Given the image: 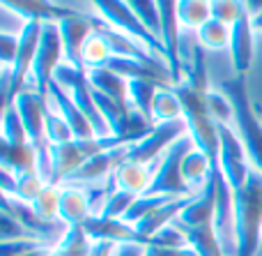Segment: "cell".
I'll list each match as a JSON object with an SVG mask.
<instances>
[{"label":"cell","instance_id":"1","mask_svg":"<svg viewBox=\"0 0 262 256\" xmlns=\"http://www.w3.org/2000/svg\"><path fill=\"white\" fill-rule=\"evenodd\" d=\"M219 90L230 100L232 104V125L244 152L249 157V164L253 171L262 173V120L255 113V106L246 90V81L242 76L228 78L219 83Z\"/></svg>","mask_w":262,"mask_h":256},{"label":"cell","instance_id":"2","mask_svg":"<svg viewBox=\"0 0 262 256\" xmlns=\"http://www.w3.org/2000/svg\"><path fill=\"white\" fill-rule=\"evenodd\" d=\"M237 256H260L262 247V173L251 171L246 185L235 192Z\"/></svg>","mask_w":262,"mask_h":256},{"label":"cell","instance_id":"3","mask_svg":"<svg viewBox=\"0 0 262 256\" xmlns=\"http://www.w3.org/2000/svg\"><path fill=\"white\" fill-rule=\"evenodd\" d=\"M124 146L120 139H90V141H72L64 146H51V162H53V175H51V185L62 187L88 160L111 148Z\"/></svg>","mask_w":262,"mask_h":256},{"label":"cell","instance_id":"4","mask_svg":"<svg viewBox=\"0 0 262 256\" xmlns=\"http://www.w3.org/2000/svg\"><path fill=\"white\" fill-rule=\"evenodd\" d=\"M53 81L67 92L69 97L74 100V104L83 111L88 120H90L92 129H95V136L97 139H108L113 136L106 125V120L101 118L99 109H97V102H95V90L90 86V78H88V72L85 69H76L72 65L62 63L58 69H55V76Z\"/></svg>","mask_w":262,"mask_h":256},{"label":"cell","instance_id":"5","mask_svg":"<svg viewBox=\"0 0 262 256\" xmlns=\"http://www.w3.org/2000/svg\"><path fill=\"white\" fill-rule=\"evenodd\" d=\"M191 148H195V146L189 134L168 148L166 155L154 164V180H152V187H149L147 196H175V199L191 196L189 187L184 185V178H182V162H184L186 152Z\"/></svg>","mask_w":262,"mask_h":256},{"label":"cell","instance_id":"6","mask_svg":"<svg viewBox=\"0 0 262 256\" xmlns=\"http://www.w3.org/2000/svg\"><path fill=\"white\" fill-rule=\"evenodd\" d=\"M62 63H64V44H62V35H60V26L58 23H44L39 49H37L30 81H28V90H35L41 97H46L51 83H53L55 69Z\"/></svg>","mask_w":262,"mask_h":256},{"label":"cell","instance_id":"7","mask_svg":"<svg viewBox=\"0 0 262 256\" xmlns=\"http://www.w3.org/2000/svg\"><path fill=\"white\" fill-rule=\"evenodd\" d=\"M95 9H97V16H99L104 23H108L113 30L122 32V35H127L136 42H140V44L147 46L159 60H163V63L168 65L163 44L138 21V18H136V14L131 12L129 3H122V0H97Z\"/></svg>","mask_w":262,"mask_h":256},{"label":"cell","instance_id":"8","mask_svg":"<svg viewBox=\"0 0 262 256\" xmlns=\"http://www.w3.org/2000/svg\"><path fill=\"white\" fill-rule=\"evenodd\" d=\"M219 169L226 175L232 192H239L251 175L249 157L230 125H219Z\"/></svg>","mask_w":262,"mask_h":256},{"label":"cell","instance_id":"9","mask_svg":"<svg viewBox=\"0 0 262 256\" xmlns=\"http://www.w3.org/2000/svg\"><path fill=\"white\" fill-rule=\"evenodd\" d=\"M186 123L177 120V123H166V125H154V129L143 139V141L129 146L127 160L136 162V164H157L163 155L168 152V148L175 141H180L182 136H186Z\"/></svg>","mask_w":262,"mask_h":256},{"label":"cell","instance_id":"10","mask_svg":"<svg viewBox=\"0 0 262 256\" xmlns=\"http://www.w3.org/2000/svg\"><path fill=\"white\" fill-rule=\"evenodd\" d=\"M41 30H44V23L41 21H28L26 26H23L21 35H18V58H16V63H14V67L9 69V72H12V92H9V104L16 100V95H21L23 90H28L32 63H35L37 49H39Z\"/></svg>","mask_w":262,"mask_h":256},{"label":"cell","instance_id":"11","mask_svg":"<svg viewBox=\"0 0 262 256\" xmlns=\"http://www.w3.org/2000/svg\"><path fill=\"white\" fill-rule=\"evenodd\" d=\"M58 26H60V35H62V44H64V63L76 69H85L83 67V46H85V42L95 32L90 14L74 12L67 18H62Z\"/></svg>","mask_w":262,"mask_h":256},{"label":"cell","instance_id":"12","mask_svg":"<svg viewBox=\"0 0 262 256\" xmlns=\"http://www.w3.org/2000/svg\"><path fill=\"white\" fill-rule=\"evenodd\" d=\"M92 245L108 243V245H145L140 233L134 224H127L124 220H106L101 215H92L81 226Z\"/></svg>","mask_w":262,"mask_h":256},{"label":"cell","instance_id":"13","mask_svg":"<svg viewBox=\"0 0 262 256\" xmlns=\"http://www.w3.org/2000/svg\"><path fill=\"white\" fill-rule=\"evenodd\" d=\"M46 100H49V104L53 106V109L58 111L64 120H67V125L72 127L74 139H76V141H90V139H97L95 136V129H92V125H90V120L83 115V111L74 104V100L55 81L51 83Z\"/></svg>","mask_w":262,"mask_h":256},{"label":"cell","instance_id":"14","mask_svg":"<svg viewBox=\"0 0 262 256\" xmlns=\"http://www.w3.org/2000/svg\"><path fill=\"white\" fill-rule=\"evenodd\" d=\"M253 26H251V16H242L235 26L230 28V60L235 67L237 76L244 78L246 72L251 69L253 63Z\"/></svg>","mask_w":262,"mask_h":256},{"label":"cell","instance_id":"15","mask_svg":"<svg viewBox=\"0 0 262 256\" xmlns=\"http://www.w3.org/2000/svg\"><path fill=\"white\" fill-rule=\"evenodd\" d=\"M92 217L90 196L78 185H62L60 187V222L67 229L83 226Z\"/></svg>","mask_w":262,"mask_h":256},{"label":"cell","instance_id":"16","mask_svg":"<svg viewBox=\"0 0 262 256\" xmlns=\"http://www.w3.org/2000/svg\"><path fill=\"white\" fill-rule=\"evenodd\" d=\"M152 180H154V164L152 166L136 164V162L129 160H124L113 173L115 189L129 192L134 196H145L149 192V187H152Z\"/></svg>","mask_w":262,"mask_h":256},{"label":"cell","instance_id":"17","mask_svg":"<svg viewBox=\"0 0 262 256\" xmlns=\"http://www.w3.org/2000/svg\"><path fill=\"white\" fill-rule=\"evenodd\" d=\"M9 12H14L23 21H41V23H60L62 18H67L69 14H74L76 9L62 7V5L44 3V0H21V3H3Z\"/></svg>","mask_w":262,"mask_h":256},{"label":"cell","instance_id":"18","mask_svg":"<svg viewBox=\"0 0 262 256\" xmlns=\"http://www.w3.org/2000/svg\"><path fill=\"white\" fill-rule=\"evenodd\" d=\"M212 171H214V164L198 148H191V150L186 152L184 162H182V178H184V185L189 187L191 194H198L200 189L209 183Z\"/></svg>","mask_w":262,"mask_h":256},{"label":"cell","instance_id":"19","mask_svg":"<svg viewBox=\"0 0 262 256\" xmlns=\"http://www.w3.org/2000/svg\"><path fill=\"white\" fill-rule=\"evenodd\" d=\"M0 164L5 171L14 175H23L37 171V150L26 143V146H9V143H0Z\"/></svg>","mask_w":262,"mask_h":256},{"label":"cell","instance_id":"20","mask_svg":"<svg viewBox=\"0 0 262 256\" xmlns=\"http://www.w3.org/2000/svg\"><path fill=\"white\" fill-rule=\"evenodd\" d=\"M161 88V83L149 81V78H134L129 81V92H127V102L131 106V111L140 113L145 120L154 125L152 120V106H154V97H157V90Z\"/></svg>","mask_w":262,"mask_h":256},{"label":"cell","instance_id":"21","mask_svg":"<svg viewBox=\"0 0 262 256\" xmlns=\"http://www.w3.org/2000/svg\"><path fill=\"white\" fill-rule=\"evenodd\" d=\"M88 78H90V86L95 88L97 92H101V95H106V97H113V100L129 104V102H127L129 81H127V78H122L120 74L111 72L108 67H97V69H90V72H88Z\"/></svg>","mask_w":262,"mask_h":256},{"label":"cell","instance_id":"22","mask_svg":"<svg viewBox=\"0 0 262 256\" xmlns=\"http://www.w3.org/2000/svg\"><path fill=\"white\" fill-rule=\"evenodd\" d=\"M152 120L154 125H166V123L182 120V102L175 86H161L157 90L154 106H152Z\"/></svg>","mask_w":262,"mask_h":256},{"label":"cell","instance_id":"23","mask_svg":"<svg viewBox=\"0 0 262 256\" xmlns=\"http://www.w3.org/2000/svg\"><path fill=\"white\" fill-rule=\"evenodd\" d=\"M212 18V7L205 0H182L177 3V21L182 30L198 32Z\"/></svg>","mask_w":262,"mask_h":256},{"label":"cell","instance_id":"24","mask_svg":"<svg viewBox=\"0 0 262 256\" xmlns=\"http://www.w3.org/2000/svg\"><path fill=\"white\" fill-rule=\"evenodd\" d=\"M0 139H3V143H9V146H26V143H30L26 127H23V123H21V115H18V111L14 104H9L3 109V129H0Z\"/></svg>","mask_w":262,"mask_h":256},{"label":"cell","instance_id":"25","mask_svg":"<svg viewBox=\"0 0 262 256\" xmlns=\"http://www.w3.org/2000/svg\"><path fill=\"white\" fill-rule=\"evenodd\" d=\"M44 136H46V141H49V146H64V143L76 141L72 127L67 125V120H64L51 104H49V109H46Z\"/></svg>","mask_w":262,"mask_h":256},{"label":"cell","instance_id":"26","mask_svg":"<svg viewBox=\"0 0 262 256\" xmlns=\"http://www.w3.org/2000/svg\"><path fill=\"white\" fill-rule=\"evenodd\" d=\"M111 58H113V51H111L108 42L101 35L92 32L90 40L83 46V67H85V72L97 69V67H106Z\"/></svg>","mask_w":262,"mask_h":256},{"label":"cell","instance_id":"27","mask_svg":"<svg viewBox=\"0 0 262 256\" xmlns=\"http://www.w3.org/2000/svg\"><path fill=\"white\" fill-rule=\"evenodd\" d=\"M198 42L203 49L209 51H221V49H230V28L223 26L221 21L209 18L198 32Z\"/></svg>","mask_w":262,"mask_h":256},{"label":"cell","instance_id":"28","mask_svg":"<svg viewBox=\"0 0 262 256\" xmlns=\"http://www.w3.org/2000/svg\"><path fill=\"white\" fill-rule=\"evenodd\" d=\"M30 206L37 212V217H41L44 222H60V187L46 185Z\"/></svg>","mask_w":262,"mask_h":256},{"label":"cell","instance_id":"29","mask_svg":"<svg viewBox=\"0 0 262 256\" xmlns=\"http://www.w3.org/2000/svg\"><path fill=\"white\" fill-rule=\"evenodd\" d=\"M129 7L136 14V18L159 40L161 37V12H159V3H154V0H129Z\"/></svg>","mask_w":262,"mask_h":256},{"label":"cell","instance_id":"30","mask_svg":"<svg viewBox=\"0 0 262 256\" xmlns=\"http://www.w3.org/2000/svg\"><path fill=\"white\" fill-rule=\"evenodd\" d=\"M90 252H92V243L83 233L81 226H74V229L67 231L62 243L53 249V256H90Z\"/></svg>","mask_w":262,"mask_h":256},{"label":"cell","instance_id":"31","mask_svg":"<svg viewBox=\"0 0 262 256\" xmlns=\"http://www.w3.org/2000/svg\"><path fill=\"white\" fill-rule=\"evenodd\" d=\"M46 185H49V183H46V180L41 178L37 171H30V173L16 175V187H14L12 199H16V201L28 203V206H30V203L41 194V189H44Z\"/></svg>","mask_w":262,"mask_h":256},{"label":"cell","instance_id":"32","mask_svg":"<svg viewBox=\"0 0 262 256\" xmlns=\"http://www.w3.org/2000/svg\"><path fill=\"white\" fill-rule=\"evenodd\" d=\"M138 196H134V194L129 192H122V189H115V192H111L108 196H106L104 206H101V217H106V220H124L129 212V208L134 206V201Z\"/></svg>","mask_w":262,"mask_h":256},{"label":"cell","instance_id":"33","mask_svg":"<svg viewBox=\"0 0 262 256\" xmlns=\"http://www.w3.org/2000/svg\"><path fill=\"white\" fill-rule=\"evenodd\" d=\"M212 7V18L214 21H221L223 26L232 28L242 16H246V3H237V0H214L209 3Z\"/></svg>","mask_w":262,"mask_h":256},{"label":"cell","instance_id":"34","mask_svg":"<svg viewBox=\"0 0 262 256\" xmlns=\"http://www.w3.org/2000/svg\"><path fill=\"white\" fill-rule=\"evenodd\" d=\"M205 102H207L209 115L216 125H232V104L221 90H209L205 95Z\"/></svg>","mask_w":262,"mask_h":256},{"label":"cell","instance_id":"35","mask_svg":"<svg viewBox=\"0 0 262 256\" xmlns=\"http://www.w3.org/2000/svg\"><path fill=\"white\" fill-rule=\"evenodd\" d=\"M147 247H161V249H186V247H189V240H186V235L182 233V231L175 226V222H172L170 226L161 229L157 235H152V238H149Z\"/></svg>","mask_w":262,"mask_h":256},{"label":"cell","instance_id":"36","mask_svg":"<svg viewBox=\"0 0 262 256\" xmlns=\"http://www.w3.org/2000/svg\"><path fill=\"white\" fill-rule=\"evenodd\" d=\"M0 238L3 243H16V240H37L21 222H16L9 212H0Z\"/></svg>","mask_w":262,"mask_h":256},{"label":"cell","instance_id":"37","mask_svg":"<svg viewBox=\"0 0 262 256\" xmlns=\"http://www.w3.org/2000/svg\"><path fill=\"white\" fill-rule=\"evenodd\" d=\"M21 35V32H18ZM18 35L16 32H0V60L3 69H12L18 58Z\"/></svg>","mask_w":262,"mask_h":256},{"label":"cell","instance_id":"38","mask_svg":"<svg viewBox=\"0 0 262 256\" xmlns=\"http://www.w3.org/2000/svg\"><path fill=\"white\" fill-rule=\"evenodd\" d=\"M145 256H198L191 247L186 249H161V247H145Z\"/></svg>","mask_w":262,"mask_h":256},{"label":"cell","instance_id":"39","mask_svg":"<svg viewBox=\"0 0 262 256\" xmlns=\"http://www.w3.org/2000/svg\"><path fill=\"white\" fill-rule=\"evenodd\" d=\"M113 256H145V245H115Z\"/></svg>","mask_w":262,"mask_h":256},{"label":"cell","instance_id":"40","mask_svg":"<svg viewBox=\"0 0 262 256\" xmlns=\"http://www.w3.org/2000/svg\"><path fill=\"white\" fill-rule=\"evenodd\" d=\"M251 26H253V30H260L262 32V12L258 14V16L251 18Z\"/></svg>","mask_w":262,"mask_h":256},{"label":"cell","instance_id":"41","mask_svg":"<svg viewBox=\"0 0 262 256\" xmlns=\"http://www.w3.org/2000/svg\"><path fill=\"white\" fill-rule=\"evenodd\" d=\"M253 106H255V113L260 115V120H262V104H258V102H253Z\"/></svg>","mask_w":262,"mask_h":256},{"label":"cell","instance_id":"42","mask_svg":"<svg viewBox=\"0 0 262 256\" xmlns=\"http://www.w3.org/2000/svg\"><path fill=\"white\" fill-rule=\"evenodd\" d=\"M260 256H262V247H260Z\"/></svg>","mask_w":262,"mask_h":256}]
</instances>
